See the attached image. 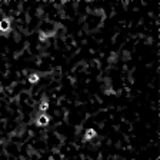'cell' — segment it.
I'll return each mask as SVG.
<instances>
[{"mask_svg": "<svg viewBox=\"0 0 160 160\" xmlns=\"http://www.w3.org/2000/svg\"><path fill=\"white\" fill-rule=\"evenodd\" d=\"M10 29V25H9V20L7 19H3L0 20V32H7Z\"/></svg>", "mask_w": 160, "mask_h": 160, "instance_id": "obj_1", "label": "cell"}, {"mask_svg": "<svg viewBox=\"0 0 160 160\" xmlns=\"http://www.w3.org/2000/svg\"><path fill=\"white\" fill-rule=\"evenodd\" d=\"M95 136H96V130H95V129H87L86 133H84V139L90 140V139H93Z\"/></svg>", "mask_w": 160, "mask_h": 160, "instance_id": "obj_2", "label": "cell"}, {"mask_svg": "<svg viewBox=\"0 0 160 160\" xmlns=\"http://www.w3.org/2000/svg\"><path fill=\"white\" fill-rule=\"evenodd\" d=\"M47 123H49V117L45 115H41L40 117L37 119V124H39V126H46Z\"/></svg>", "mask_w": 160, "mask_h": 160, "instance_id": "obj_3", "label": "cell"}, {"mask_svg": "<svg viewBox=\"0 0 160 160\" xmlns=\"http://www.w3.org/2000/svg\"><path fill=\"white\" fill-rule=\"evenodd\" d=\"M47 109H49V100H47V99H43L41 103H40V110L46 111Z\"/></svg>", "mask_w": 160, "mask_h": 160, "instance_id": "obj_4", "label": "cell"}, {"mask_svg": "<svg viewBox=\"0 0 160 160\" xmlns=\"http://www.w3.org/2000/svg\"><path fill=\"white\" fill-rule=\"evenodd\" d=\"M39 79H40V77H39V74L33 73V74H30V76H29V82L34 84V83H37V82H39Z\"/></svg>", "mask_w": 160, "mask_h": 160, "instance_id": "obj_5", "label": "cell"}]
</instances>
